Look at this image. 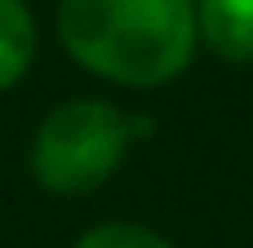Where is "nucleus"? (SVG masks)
<instances>
[{
  "label": "nucleus",
  "instance_id": "7ed1b4c3",
  "mask_svg": "<svg viewBox=\"0 0 253 248\" xmlns=\"http://www.w3.org/2000/svg\"><path fill=\"white\" fill-rule=\"evenodd\" d=\"M196 31L222 62H253V0H200Z\"/></svg>",
  "mask_w": 253,
  "mask_h": 248
},
{
  "label": "nucleus",
  "instance_id": "f257e3e1",
  "mask_svg": "<svg viewBox=\"0 0 253 248\" xmlns=\"http://www.w3.org/2000/svg\"><path fill=\"white\" fill-rule=\"evenodd\" d=\"M62 49L125 89H160L191 67L200 44L191 0H62Z\"/></svg>",
  "mask_w": 253,
  "mask_h": 248
},
{
  "label": "nucleus",
  "instance_id": "20e7f679",
  "mask_svg": "<svg viewBox=\"0 0 253 248\" xmlns=\"http://www.w3.org/2000/svg\"><path fill=\"white\" fill-rule=\"evenodd\" d=\"M36 62V18L22 0H0V93L13 89Z\"/></svg>",
  "mask_w": 253,
  "mask_h": 248
},
{
  "label": "nucleus",
  "instance_id": "39448f33",
  "mask_svg": "<svg viewBox=\"0 0 253 248\" xmlns=\"http://www.w3.org/2000/svg\"><path fill=\"white\" fill-rule=\"evenodd\" d=\"M76 248H173L160 231L138 226V222H102L93 231H84Z\"/></svg>",
  "mask_w": 253,
  "mask_h": 248
},
{
  "label": "nucleus",
  "instance_id": "f03ea898",
  "mask_svg": "<svg viewBox=\"0 0 253 248\" xmlns=\"http://www.w3.org/2000/svg\"><path fill=\"white\" fill-rule=\"evenodd\" d=\"M147 129L151 120L125 115L102 98L58 102L31 138V177L53 195H89L125 164L133 138Z\"/></svg>",
  "mask_w": 253,
  "mask_h": 248
}]
</instances>
